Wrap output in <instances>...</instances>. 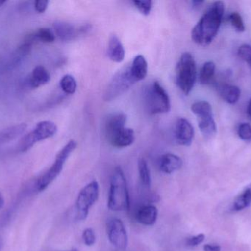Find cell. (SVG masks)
<instances>
[{
    "instance_id": "cell-39",
    "label": "cell",
    "mask_w": 251,
    "mask_h": 251,
    "mask_svg": "<svg viewBox=\"0 0 251 251\" xmlns=\"http://www.w3.org/2000/svg\"><path fill=\"white\" fill-rule=\"evenodd\" d=\"M69 251H78L76 250V249H72V250Z\"/></svg>"
},
{
    "instance_id": "cell-12",
    "label": "cell",
    "mask_w": 251,
    "mask_h": 251,
    "mask_svg": "<svg viewBox=\"0 0 251 251\" xmlns=\"http://www.w3.org/2000/svg\"><path fill=\"white\" fill-rule=\"evenodd\" d=\"M107 139L113 147L117 148H125L134 143L135 140V134L131 128L125 127L110 136Z\"/></svg>"
},
{
    "instance_id": "cell-6",
    "label": "cell",
    "mask_w": 251,
    "mask_h": 251,
    "mask_svg": "<svg viewBox=\"0 0 251 251\" xmlns=\"http://www.w3.org/2000/svg\"><path fill=\"white\" fill-rule=\"evenodd\" d=\"M146 105L152 115L162 114L171 111V100L165 88L158 81H155L146 92Z\"/></svg>"
},
{
    "instance_id": "cell-33",
    "label": "cell",
    "mask_w": 251,
    "mask_h": 251,
    "mask_svg": "<svg viewBox=\"0 0 251 251\" xmlns=\"http://www.w3.org/2000/svg\"><path fill=\"white\" fill-rule=\"evenodd\" d=\"M50 1L47 0H36L34 1V8L38 13H43L47 10Z\"/></svg>"
},
{
    "instance_id": "cell-27",
    "label": "cell",
    "mask_w": 251,
    "mask_h": 251,
    "mask_svg": "<svg viewBox=\"0 0 251 251\" xmlns=\"http://www.w3.org/2000/svg\"><path fill=\"white\" fill-rule=\"evenodd\" d=\"M229 20L231 25L235 28L236 30L240 32H244L246 30V26H245L243 18L237 12H234L230 14Z\"/></svg>"
},
{
    "instance_id": "cell-24",
    "label": "cell",
    "mask_w": 251,
    "mask_h": 251,
    "mask_svg": "<svg viewBox=\"0 0 251 251\" xmlns=\"http://www.w3.org/2000/svg\"><path fill=\"white\" fill-rule=\"evenodd\" d=\"M138 172L140 181L145 187H150L151 184L150 169L148 166L147 162L143 158H140L138 161Z\"/></svg>"
},
{
    "instance_id": "cell-11",
    "label": "cell",
    "mask_w": 251,
    "mask_h": 251,
    "mask_svg": "<svg viewBox=\"0 0 251 251\" xmlns=\"http://www.w3.org/2000/svg\"><path fill=\"white\" fill-rule=\"evenodd\" d=\"M175 137L179 145L189 147L194 138V128L192 124L184 118L177 120L175 127Z\"/></svg>"
},
{
    "instance_id": "cell-38",
    "label": "cell",
    "mask_w": 251,
    "mask_h": 251,
    "mask_svg": "<svg viewBox=\"0 0 251 251\" xmlns=\"http://www.w3.org/2000/svg\"><path fill=\"white\" fill-rule=\"evenodd\" d=\"M6 2H7V1H1V0H0V7H1V6L3 5V4H5Z\"/></svg>"
},
{
    "instance_id": "cell-31",
    "label": "cell",
    "mask_w": 251,
    "mask_h": 251,
    "mask_svg": "<svg viewBox=\"0 0 251 251\" xmlns=\"http://www.w3.org/2000/svg\"><path fill=\"white\" fill-rule=\"evenodd\" d=\"M82 240H83L85 246H94L95 244L96 240H97L94 230L91 228L84 230L83 233H82Z\"/></svg>"
},
{
    "instance_id": "cell-29",
    "label": "cell",
    "mask_w": 251,
    "mask_h": 251,
    "mask_svg": "<svg viewBox=\"0 0 251 251\" xmlns=\"http://www.w3.org/2000/svg\"><path fill=\"white\" fill-rule=\"evenodd\" d=\"M238 136L241 139L246 141H251V126L249 123H241L237 130Z\"/></svg>"
},
{
    "instance_id": "cell-22",
    "label": "cell",
    "mask_w": 251,
    "mask_h": 251,
    "mask_svg": "<svg viewBox=\"0 0 251 251\" xmlns=\"http://www.w3.org/2000/svg\"><path fill=\"white\" fill-rule=\"evenodd\" d=\"M251 205V184L246 190L237 197L234 205L233 210L238 212L243 210Z\"/></svg>"
},
{
    "instance_id": "cell-30",
    "label": "cell",
    "mask_w": 251,
    "mask_h": 251,
    "mask_svg": "<svg viewBox=\"0 0 251 251\" xmlns=\"http://www.w3.org/2000/svg\"><path fill=\"white\" fill-rule=\"evenodd\" d=\"M239 57L243 59L251 68V46L249 44H243L238 49Z\"/></svg>"
},
{
    "instance_id": "cell-14",
    "label": "cell",
    "mask_w": 251,
    "mask_h": 251,
    "mask_svg": "<svg viewBox=\"0 0 251 251\" xmlns=\"http://www.w3.org/2000/svg\"><path fill=\"white\" fill-rule=\"evenodd\" d=\"M54 32L61 41H71L77 36L79 29L69 22L57 21L53 25Z\"/></svg>"
},
{
    "instance_id": "cell-28",
    "label": "cell",
    "mask_w": 251,
    "mask_h": 251,
    "mask_svg": "<svg viewBox=\"0 0 251 251\" xmlns=\"http://www.w3.org/2000/svg\"><path fill=\"white\" fill-rule=\"evenodd\" d=\"M133 3L142 14L144 16H149L150 14L151 10L153 7V1L151 0H145V1L136 0V1H133Z\"/></svg>"
},
{
    "instance_id": "cell-32",
    "label": "cell",
    "mask_w": 251,
    "mask_h": 251,
    "mask_svg": "<svg viewBox=\"0 0 251 251\" xmlns=\"http://www.w3.org/2000/svg\"><path fill=\"white\" fill-rule=\"evenodd\" d=\"M205 240V235L203 234H198L196 236L190 237L187 240V246L189 247H196L201 244Z\"/></svg>"
},
{
    "instance_id": "cell-8",
    "label": "cell",
    "mask_w": 251,
    "mask_h": 251,
    "mask_svg": "<svg viewBox=\"0 0 251 251\" xmlns=\"http://www.w3.org/2000/svg\"><path fill=\"white\" fill-rule=\"evenodd\" d=\"M191 110L197 116L199 128L202 134L207 139L214 137L217 132V127L209 103L205 100L196 102L192 105Z\"/></svg>"
},
{
    "instance_id": "cell-34",
    "label": "cell",
    "mask_w": 251,
    "mask_h": 251,
    "mask_svg": "<svg viewBox=\"0 0 251 251\" xmlns=\"http://www.w3.org/2000/svg\"><path fill=\"white\" fill-rule=\"evenodd\" d=\"M204 251H221V249L219 246H212V245H205L203 246Z\"/></svg>"
},
{
    "instance_id": "cell-35",
    "label": "cell",
    "mask_w": 251,
    "mask_h": 251,
    "mask_svg": "<svg viewBox=\"0 0 251 251\" xmlns=\"http://www.w3.org/2000/svg\"><path fill=\"white\" fill-rule=\"evenodd\" d=\"M4 197H3V195L1 194V192H0V209H2L3 206H4Z\"/></svg>"
},
{
    "instance_id": "cell-5",
    "label": "cell",
    "mask_w": 251,
    "mask_h": 251,
    "mask_svg": "<svg viewBox=\"0 0 251 251\" xmlns=\"http://www.w3.org/2000/svg\"><path fill=\"white\" fill-rule=\"evenodd\" d=\"M57 127L51 121H41L30 132L24 136L19 143V150L22 153L30 150L36 143L55 135Z\"/></svg>"
},
{
    "instance_id": "cell-3",
    "label": "cell",
    "mask_w": 251,
    "mask_h": 251,
    "mask_svg": "<svg viewBox=\"0 0 251 251\" xmlns=\"http://www.w3.org/2000/svg\"><path fill=\"white\" fill-rule=\"evenodd\" d=\"M197 69L194 57L191 53L181 55L176 67V82L179 89L188 95L196 84Z\"/></svg>"
},
{
    "instance_id": "cell-36",
    "label": "cell",
    "mask_w": 251,
    "mask_h": 251,
    "mask_svg": "<svg viewBox=\"0 0 251 251\" xmlns=\"http://www.w3.org/2000/svg\"><path fill=\"white\" fill-rule=\"evenodd\" d=\"M203 1H193V6H194V7H200L201 5L202 4H203Z\"/></svg>"
},
{
    "instance_id": "cell-21",
    "label": "cell",
    "mask_w": 251,
    "mask_h": 251,
    "mask_svg": "<svg viewBox=\"0 0 251 251\" xmlns=\"http://www.w3.org/2000/svg\"><path fill=\"white\" fill-rule=\"evenodd\" d=\"M27 125L25 123L13 125L8 128H4L0 131V144H5L13 141L15 139L24 134L26 131Z\"/></svg>"
},
{
    "instance_id": "cell-10",
    "label": "cell",
    "mask_w": 251,
    "mask_h": 251,
    "mask_svg": "<svg viewBox=\"0 0 251 251\" xmlns=\"http://www.w3.org/2000/svg\"><path fill=\"white\" fill-rule=\"evenodd\" d=\"M107 234L110 243L119 250H125L128 246V237L124 223L118 218L107 222Z\"/></svg>"
},
{
    "instance_id": "cell-37",
    "label": "cell",
    "mask_w": 251,
    "mask_h": 251,
    "mask_svg": "<svg viewBox=\"0 0 251 251\" xmlns=\"http://www.w3.org/2000/svg\"><path fill=\"white\" fill-rule=\"evenodd\" d=\"M248 114L251 118V99L250 101H249V106H248Z\"/></svg>"
},
{
    "instance_id": "cell-15",
    "label": "cell",
    "mask_w": 251,
    "mask_h": 251,
    "mask_svg": "<svg viewBox=\"0 0 251 251\" xmlns=\"http://www.w3.org/2000/svg\"><path fill=\"white\" fill-rule=\"evenodd\" d=\"M107 55L112 61L122 63L125 57V50L122 41L116 35H111L109 40Z\"/></svg>"
},
{
    "instance_id": "cell-19",
    "label": "cell",
    "mask_w": 251,
    "mask_h": 251,
    "mask_svg": "<svg viewBox=\"0 0 251 251\" xmlns=\"http://www.w3.org/2000/svg\"><path fill=\"white\" fill-rule=\"evenodd\" d=\"M50 74L48 70L44 66H35L31 74V78L29 79V84L32 88H39L42 85H46L50 82Z\"/></svg>"
},
{
    "instance_id": "cell-7",
    "label": "cell",
    "mask_w": 251,
    "mask_h": 251,
    "mask_svg": "<svg viewBox=\"0 0 251 251\" xmlns=\"http://www.w3.org/2000/svg\"><path fill=\"white\" fill-rule=\"evenodd\" d=\"M100 185L97 181H93L83 187L78 195L75 204L76 218L78 221L86 219L89 210L98 200Z\"/></svg>"
},
{
    "instance_id": "cell-9",
    "label": "cell",
    "mask_w": 251,
    "mask_h": 251,
    "mask_svg": "<svg viewBox=\"0 0 251 251\" xmlns=\"http://www.w3.org/2000/svg\"><path fill=\"white\" fill-rule=\"evenodd\" d=\"M135 83L130 72V66L123 68L113 77L109 83L103 99L105 101H112L128 91Z\"/></svg>"
},
{
    "instance_id": "cell-18",
    "label": "cell",
    "mask_w": 251,
    "mask_h": 251,
    "mask_svg": "<svg viewBox=\"0 0 251 251\" xmlns=\"http://www.w3.org/2000/svg\"><path fill=\"white\" fill-rule=\"evenodd\" d=\"M217 90L222 99L230 104H234L237 103L241 94V91L238 87L228 85V84H218L217 85Z\"/></svg>"
},
{
    "instance_id": "cell-40",
    "label": "cell",
    "mask_w": 251,
    "mask_h": 251,
    "mask_svg": "<svg viewBox=\"0 0 251 251\" xmlns=\"http://www.w3.org/2000/svg\"><path fill=\"white\" fill-rule=\"evenodd\" d=\"M0 249H1V244H0Z\"/></svg>"
},
{
    "instance_id": "cell-23",
    "label": "cell",
    "mask_w": 251,
    "mask_h": 251,
    "mask_svg": "<svg viewBox=\"0 0 251 251\" xmlns=\"http://www.w3.org/2000/svg\"><path fill=\"white\" fill-rule=\"evenodd\" d=\"M215 64L214 62L207 61L203 65L199 74V81L202 85L210 84L215 73Z\"/></svg>"
},
{
    "instance_id": "cell-2",
    "label": "cell",
    "mask_w": 251,
    "mask_h": 251,
    "mask_svg": "<svg viewBox=\"0 0 251 251\" xmlns=\"http://www.w3.org/2000/svg\"><path fill=\"white\" fill-rule=\"evenodd\" d=\"M107 207L113 212H125L130 208L126 179L120 167L115 168L112 174Z\"/></svg>"
},
{
    "instance_id": "cell-16",
    "label": "cell",
    "mask_w": 251,
    "mask_h": 251,
    "mask_svg": "<svg viewBox=\"0 0 251 251\" xmlns=\"http://www.w3.org/2000/svg\"><path fill=\"white\" fill-rule=\"evenodd\" d=\"M158 218L157 208L153 205H147L142 206L137 211L136 215V219L139 223L142 225H154Z\"/></svg>"
},
{
    "instance_id": "cell-1",
    "label": "cell",
    "mask_w": 251,
    "mask_h": 251,
    "mask_svg": "<svg viewBox=\"0 0 251 251\" xmlns=\"http://www.w3.org/2000/svg\"><path fill=\"white\" fill-rule=\"evenodd\" d=\"M224 13V3L214 2L192 30V39L201 46L209 45L218 34Z\"/></svg>"
},
{
    "instance_id": "cell-4",
    "label": "cell",
    "mask_w": 251,
    "mask_h": 251,
    "mask_svg": "<svg viewBox=\"0 0 251 251\" xmlns=\"http://www.w3.org/2000/svg\"><path fill=\"white\" fill-rule=\"evenodd\" d=\"M77 147L75 140H70L56 156L54 163L50 169L38 178L36 182V189L39 193L44 191L61 173L63 167L70 155Z\"/></svg>"
},
{
    "instance_id": "cell-20",
    "label": "cell",
    "mask_w": 251,
    "mask_h": 251,
    "mask_svg": "<svg viewBox=\"0 0 251 251\" xmlns=\"http://www.w3.org/2000/svg\"><path fill=\"white\" fill-rule=\"evenodd\" d=\"M126 116L125 113H116L107 118L105 124V133L107 138L117 132L119 130L125 128L126 123Z\"/></svg>"
},
{
    "instance_id": "cell-13",
    "label": "cell",
    "mask_w": 251,
    "mask_h": 251,
    "mask_svg": "<svg viewBox=\"0 0 251 251\" xmlns=\"http://www.w3.org/2000/svg\"><path fill=\"white\" fill-rule=\"evenodd\" d=\"M182 159L173 153L162 155L159 160V169L165 174H172L182 167Z\"/></svg>"
},
{
    "instance_id": "cell-26",
    "label": "cell",
    "mask_w": 251,
    "mask_h": 251,
    "mask_svg": "<svg viewBox=\"0 0 251 251\" xmlns=\"http://www.w3.org/2000/svg\"><path fill=\"white\" fill-rule=\"evenodd\" d=\"M35 40L42 41L44 43H52L55 40V34L50 28H40L35 34H34Z\"/></svg>"
},
{
    "instance_id": "cell-25",
    "label": "cell",
    "mask_w": 251,
    "mask_h": 251,
    "mask_svg": "<svg viewBox=\"0 0 251 251\" xmlns=\"http://www.w3.org/2000/svg\"><path fill=\"white\" fill-rule=\"evenodd\" d=\"M60 85L63 92L67 94H75L77 88L76 80L71 75H64L60 80Z\"/></svg>"
},
{
    "instance_id": "cell-17",
    "label": "cell",
    "mask_w": 251,
    "mask_h": 251,
    "mask_svg": "<svg viewBox=\"0 0 251 251\" xmlns=\"http://www.w3.org/2000/svg\"><path fill=\"white\" fill-rule=\"evenodd\" d=\"M130 72L135 82L145 79L148 73V63L144 56L138 55L134 57L130 66Z\"/></svg>"
}]
</instances>
